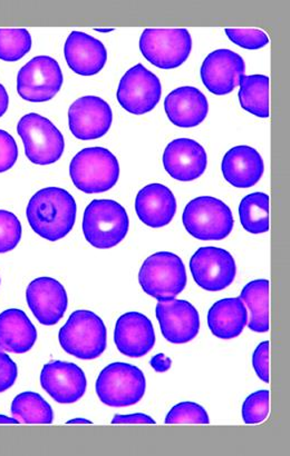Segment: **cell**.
Returning <instances> with one entry per match:
<instances>
[{"mask_svg": "<svg viewBox=\"0 0 290 456\" xmlns=\"http://www.w3.org/2000/svg\"><path fill=\"white\" fill-rule=\"evenodd\" d=\"M244 71L243 57L229 49H218L205 58L200 74L210 93L225 96L238 86Z\"/></svg>", "mask_w": 290, "mask_h": 456, "instance_id": "17", "label": "cell"}, {"mask_svg": "<svg viewBox=\"0 0 290 456\" xmlns=\"http://www.w3.org/2000/svg\"><path fill=\"white\" fill-rule=\"evenodd\" d=\"M155 314L161 333L171 344H186L199 333V313L189 302L176 298L159 302Z\"/></svg>", "mask_w": 290, "mask_h": 456, "instance_id": "16", "label": "cell"}, {"mask_svg": "<svg viewBox=\"0 0 290 456\" xmlns=\"http://www.w3.org/2000/svg\"><path fill=\"white\" fill-rule=\"evenodd\" d=\"M247 323V308L240 297L220 299L208 312L209 329L219 338L239 337Z\"/></svg>", "mask_w": 290, "mask_h": 456, "instance_id": "25", "label": "cell"}, {"mask_svg": "<svg viewBox=\"0 0 290 456\" xmlns=\"http://www.w3.org/2000/svg\"><path fill=\"white\" fill-rule=\"evenodd\" d=\"M70 175L76 189L83 193H104L119 181V162L109 150L88 147L71 159Z\"/></svg>", "mask_w": 290, "mask_h": 456, "instance_id": "2", "label": "cell"}, {"mask_svg": "<svg viewBox=\"0 0 290 456\" xmlns=\"http://www.w3.org/2000/svg\"><path fill=\"white\" fill-rule=\"evenodd\" d=\"M138 281L143 290L159 302L174 299L185 290L186 272L178 255L159 252L151 255L143 263Z\"/></svg>", "mask_w": 290, "mask_h": 456, "instance_id": "5", "label": "cell"}, {"mask_svg": "<svg viewBox=\"0 0 290 456\" xmlns=\"http://www.w3.org/2000/svg\"><path fill=\"white\" fill-rule=\"evenodd\" d=\"M150 364L156 373H164L171 369L172 361L163 353H159V354L152 357Z\"/></svg>", "mask_w": 290, "mask_h": 456, "instance_id": "39", "label": "cell"}, {"mask_svg": "<svg viewBox=\"0 0 290 456\" xmlns=\"http://www.w3.org/2000/svg\"><path fill=\"white\" fill-rule=\"evenodd\" d=\"M241 225L252 234L269 231V196L253 193L245 196L239 205Z\"/></svg>", "mask_w": 290, "mask_h": 456, "instance_id": "29", "label": "cell"}, {"mask_svg": "<svg viewBox=\"0 0 290 456\" xmlns=\"http://www.w3.org/2000/svg\"><path fill=\"white\" fill-rule=\"evenodd\" d=\"M40 384L52 399L61 404H71L82 399L87 387L83 370L74 363L62 361L44 365Z\"/></svg>", "mask_w": 290, "mask_h": 456, "instance_id": "14", "label": "cell"}, {"mask_svg": "<svg viewBox=\"0 0 290 456\" xmlns=\"http://www.w3.org/2000/svg\"><path fill=\"white\" fill-rule=\"evenodd\" d=\"M31 36L26 29H0V60L17 61L29 53Z\"/></svg>", "mask_w": 290, "mask_h": 456, "instance_id": "30", "label": "cell"}, {"mask_svg": "<svg viewBox=\"0 0 290 456\" xmlns=\"http://www.w3.org/2000/svg\"><path fill=\"white\" fill-rule=\"evenodd\" d=\"M182 222L186 232L200 240H225L235 224L230 208L211 196H201L187 203Z\"/></svg>", "mask_w": 290, "mask_h": 456, "instance_id": "7", "label": "cell"}, {"mask_svg": "<svg viewBox=\"0 0 290 456\" xmlns=\"http://www.w3.org/2000/svg\"><path fill=\"white\" fill-rule=\"evenodd\" d=\"M170 122L181 128L196 127L207 118V98L198 88L185 86L174 89L164 101Z\"/></svg>", "mask_w": 290, "mask_h": 456, "instance_id": "21", "label": "cell"}, {"mask_svg": "<svg viewBox=\"0 0 290 456\" xmlns=\"http://www.w3.org/2000/svg\"><path fill=\"white\" fill-rule=\"evenodd\" d=\"M145 374L137 366L122 362L107 365L96 381L98 399L111 408H125L138 403L145 395Z\"/></svg>", "mask_w": 290, "mask_h": 456, "instance_id": "6", "label": "cell"}, {"mask_svg": "<svg viewBox=\"0 0 290 456\" xmlns=\"http://www.w3.org/2000/svg\"><path fill=\"white\" fill-rule=\"evenodd\" d=\"M26 301L36 320L45 326L56 325L69 305L64 286L52 277H38L30 281Z\"/></svg>", "mask_w": 290, "mask_h": 456, "instance_id": "15", "label": "cell"}, {"mask_svg": "<svg viewBox=\"0 0 290 456\" xmlns=\"http://www.w3.org/2000/svg\"><path fill=\"white\" fill-rule=\"evenodd\" d=\"M62 82L61 67L54 58L35 57L18 73V95L30 102H48L61 91Z\"/></svg>", "mask_w": 290, "mask_h": 456, "instance_id": "10", "label": "cell"}, {"mask_svg": "<svg viewBox=\"0 0 290 456\" xmlns=\"http://www.w3.org/2000/svg\"><path fill=\"white\" fill-rule=\"evenodd\" d=\"M225 180L236 189H249L257 184L265 171L261 154L253 147L236 146L225 155L221 164Z\"/></svg>", "mask_w": 290, "mask_h": 456, "instance_id": "23", "label": "cell"}, {"mask_svg": "<svg viewBox=\"0 0 290 456\" xmlns=\"http://www.w3.org/2000/svg\"><path fill=\"white\" fill-rule=\"evenodd\" d=\"M76 202L69 191L47 187L30 199L26 208L27 221L36 234L49 241L64 239L73 230Z\"/></svg>", "mask_w": 290, "mask_h": 456, "instance_id": "1", "label": "cell"}, {"mask_svg": "<svg viewBox=\"0 0 290 456\" xmlns=\"http://www.w3.org/2000/svg\"><path fill=\"white\" fill-rule=\"evenodd\" d=\"M18 147L11 134L0 129V173L9 171L16 164Z\"/></svg>", "mask_w": 290, "mask_h": 456, "instance_id": "35", "label": "cell"}, {"mask_svg": "<svg viewBox=\"0 0 290 456\" xmlns=\"http://www.w3.org/2000/svg\"><path fill=\"white\" fill-rule=\"evenodd\" d=\"M128 216L122 205L112 200H94L85 208L83 232L93 248H114L128 235Z\"/></svg>", "mask_w": 290, "mask_h": 456, "instance_id": "4", "label": "cell"}, {"mask_svg": "<svg viewBox=\"0 0 290 456\" xmlns=\"http://www.w3.org/2000/svg\"><path fill=\"white\" fill-rule=\"evenodd\" d=\"M18 368L6 353L0 350V393L9 390L15 384Z\"/></svg>", "mask_w": 290, "mask_h": 456, "instance_id": "37", "label": "cell"}, {"mask_svg": "<svg viewBox=\"0 0 290 456\" xmlns=\"http://www.w3.org/2000/svg\"><path fill=\"white\" fill-rule=\"evenodd\" d=\"M269 391L261 390L253 393L244 402L243 419L245 424H259L268 417L269 413Z\"/></svg>", "mask_w": 290, "mask_h": 456, "instance_id": "33", "label": "cell"}, {"mask_svg": "<svg viewBox=\"0 0 290 456\" xmlns=\"http://www.w3.org/2000/svg\"><path fill=\"white\" fill-rule=\"evenodd\" d=\"M240 105L261 118H269V77L263 75L241 76Z\"/></svg>", "mask_w": 290, "mask_h": 456, "instance_id": "27", "label": "cell"}, {"mask_svg": "<svg viewBox=\"0 0 290 456\" xmlns=\"http://www.w3.org/2000/svg\"><path fill=\"white\" fill-rule=\"evenodd\" d=\"M58 338L67 354L84 361L97 359L107 346L104 322L95 313L87 310L71 313Z\"/></svg>", "mask_w": 290, "mask_h": 456, "instance_id": "3", "label": "cell"}, {"mask_svg": "<svg viewBox=\"0 0 290 456\" xmlns=\"http://www.w3.org/2000/svg\"><path fill=\"white\" fill-rule=\"evenodd\" d=\"M114 342L119 352L125 356L133 359L145 356L155 344L153 325L142 313H125L116 321Z\"/></svg>", "mask_w": 290, "mask_h": 456, "instance_id": "19", "label": "cell"}, {"mask_svg": "<svg viewBox=\"0 0 290 456\" xmlns=\"http://www.w3.org/2000/svg\"><path fill=\"white\" fill-rule=\"evenodd\" d=\"M207 164V153L203 147L189 138L174 140L164 150L163 167L174 180L195 181L203 175Z\"/></svg>", "mask_w": 290, "mask_h": 456, "instance_id": "18", "label": "cell"}, {"mask_svg": "<svg viewBox=\"0 0 290 456\" xmlns=\"http://www.w3.org/2000/svg\"><path fill=\"white\" fill-rule=\"evenodd\" d=\"M66 424H93L91 421H88V419H70V421L67 422Z\"/></svg>", "mask_w": 290, "mask_h": 456, "instance_id": "42", "label": "cell"}, {"mask_svg": "<svg viewBox=\"0 0 290 456\" xmlns=\"http://www.w3.org/2000/svg\"><path fill=\"white\" fill-rule=\"evenodd\" d=\"M190 271L196 284L208 292H219L235 281L236 266L226 249L201 248L190 259Z\"/></svg>", "mask_w": 290, "mask_h": 456, "instance_id": "12", "label": "cell"}, {"mask_svg": "<svg viewBox=\"0 0 290 456\" xmlns=\"http://www.w3.org/2000/svg\"><path fill=\"white\" fill-rule=\"evenodd\" d=\"M0 424H20L15 418H9L6 415L0 414Z\"/></svg>", "mask_w": 290, "mask_h": 456, "instance_id": "41", "label": "cell"}, {"mask_svg": "<svg viewBox=\"0 0 290 456\" xmlns=\"http://www.w3.org/2000/svg\"><path fill=\"white\" fill-rule=\"evenodd\" d=\"M162 86L156 76L142 64L128 69L119 84L118 102L129 114L150 113L159 104Z\"/></svg>", "mask_w": 290, "mask_h": 456, "instance_id": "11", "label": "cell"}, {"mask_svg": "<svg viewBox=\"0 0 290 456\" xmlns=\"http://www.w3.org/2000/svg\"><path fill=\"white\" fill-rule=\"evenodd\" d=\"M21 224L15 214L0 209V254L11 252L20 244Z\"/></svg>", "mask_w": 290, "mask_h": 456, "instance_id": "32", "label": "cell"}, {"mask_svg": "<svg viewBox=\"0 0 290 456\" xmlns=\"http://www.w3.org/2000/svg\"><path fill=\"white\" fill-rule=\"evenodd\" d=\"M112 122L111 107L100 97H80L70 107V129L78 140H98L110 131Z\"/></svg>", "mask_w": 290, "mask_h": 456, "instance_id": "13", "label": "cell"}, {"mask_svg": "<svg viewBox=\"0 0 290 456\" xmlns=\"http://www.w3.org/2000/svg\"><path fill=\"white\" fill-rule=\"evenodd\" d=\"M253 365L257 377L262 382L269 383V342L259 344L253 354Z\"/></svg>", "mask_w": 290, "mask_h": 456, "instance_id": "36", "label": "cell"}, {"mask_svg": "<svg viewBox=\"0 0 290 456\" xmlns=\"http://www.w3.org/2000/svg\"><path fill=\"white\" fill-rule=\"evenodd\" d=\"M36 341L37 330L24 311L9 308L0 314V350L24 354Z\"/></svg>", "mask_w": 290, "mask_h": 456, "instance_id": "24", "label": "cell"}, {"mask_svg": "<svg viewBox=\"0 0 290 456\" xmlns=\"http://www.w3.org/2000/svg\"><path fill=\"white\" fill-rule=\"evenodd\" d=\"M64 55L70 69L85 77L100 73L107 61L104 45L82 31H73L69 36L65 43Z\"/></svg>", "mask_w": 290, "mask_h": 456, "instance_id": "20", "label": "cell"}, {"mask_svg": "<svg viewBox=\"0 0 290 456\" xmlns=\"http://www.w3.org/2000/svg\"><path fill=\"white\" fill-rule=\"evenodd\" d=\"M97 31H103V33H107V31H112L113 29H96Z\"/></svg>", "mask_w": 290, "mask_h": 456, "instance_id": "43", "label": "cell"}, {"mask_svg": "<svg viewBox=\"0 0 290 456\" xmlns=\"http://www.w3.org/2000/svg\"><path fill=\"white\" fill-rule=\"evenodd\" d=\"M240 298L250 311L248 328L256 333L268 332L269 330V281L267 280L250 281L241 290Z\"/></svg>", "mask_w": 290, "mask_h": 456, "instance_id": "26", "label": "cell"}, {"mask_svg": "<svg viewBox=\"0 0 290 456\" xmlns=\"http://www.w3.org/2000/svg\"><path fill=\"white\" fill-rule=\"evenodd\" d=\"M167 424H209V415L203 406L194 402H182L176 406L165 418Z\"/></svg>", "mask_w": 290, "mask_h": 456, "instance_id": "31", "label": "cell"}, {"mask_svg": "<svg viewBox=\"0 0 290 456\" xmlns=\"http://www.w3.org/2000/svg\"><path fill=\"white\" fill-rule=\"evenodd\" d=\"M136 211L143 224L151 228L164 227L176 216L177 200L167 186L154 183L138 191Z\"/></svg>", "mask_w": 290, "mask_h": 456, "instance_id": "22", "label": "cell"}, {"mask_svg": "<svg viewBox=\"0 0 290 456\" xmlns=\"http://www.w3.org/2000/svg\"><path fill=\"white\" fill-rule=\"evenodd\" d=\"M226 35L232 43L238 45L241 48L249 49V51L261 49L269 44V38L266 33L259 29L227 28Z\"/></svg>", "mask_w": 290, "mask_h": 456, "instance_id": "34", "label": "cell"}, {"mask_svg": "<svg viewBox=\"0 0 290 456\" xmlns=\"http://www.w3.org/2000/svg\"><path fill=\"white\" fill-rule=\"evenodd\" d=\"M112 424H155L153 419L143 413L115 415Z\"/></svg>", "mask_w": 290, "mask_h": 456, "instance_id": "38", "label": "cell"}, {"mask_svg": "<svg viewBox=\"0 0 290 456\" xmlns=\"http://www.w3.org/2000/svg\"><path fill=\"white\" fill-rule=\"evenodd\" d=\"M142 55L161 69H174L190 56L192 39L189 31L147 28L140 38Z\"/></svg>", "mask_w": 290, "mask_h": 456, "instance_id": "9", "label": "cell"}, {"mask_svg": "<svg viewBox=\"0 0 290 456\" xmlns=\"http://www.w3.org/2000/svg\"><path fill=\"white\" fill-rule=\"evenodd\" d=\"M17 133L31 163L42 167L51 165L60 160L64 153V137L55 125L43 116L35 113L22 116L17 125Z\"/></svg>", "mask_w": 290, "mask_h": 456, "instance_id": "8", "label": "cell"}, {"mask_svg": "<svg viewBox=\"0 0 290 456\" xmlns=\"http://www.w3.org/2000/svg\"><path fill=\"white\" fill-rule=\"evenodd\" d=\"M0 283H2V280H0Z\"/></svg>", "mask_w": 290, "mask_h": 456, "instance_id": "44", "label": "cell"}, {"mask_svg": "<svg viewBox=\"0 0 290 456\" xmlns=\"http://www.w3.org/2000/svg\"><path fill=\"white\" fill-rule=\"evenodd\" d=\"M12 414L20 423L52 424L54 421L52 406L35 392L18 395L12 403Z\"/></svg>", "mask_w": 290, "mask_h": 456, "instance_id": "28", "label": "cell"}, {"mask_svg": "<svg viewBox=\"0 0 290 456\" xmlns=\"http://www.w3.org/2000/svg\"><path fill=\"white\" fill-rule=\"evenodd\" d=\"M9 106V97L6 91V88L0 84V118H3L4 113H6Z\"/></svg>", "mask_w": 290, "mask_h": 456, "instance_id": "40", "label": "cell"}]
</instances>
